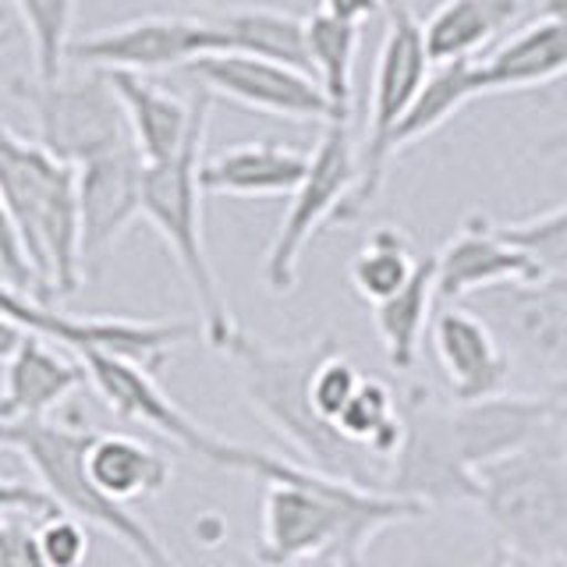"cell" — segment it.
Instances as JSON below:
<instances>
[{
    "label": "cell",
    "instance_id": "obj_10",
    "mask_svg": "<svg viewBox=\"0 0 567 567\" xmlns=\"http://www.w3.org/2000/svg\"><path fill=\"white\" fill-rule=\"evenodd\" d=\"M401 422L404 440L386 465L383 493L422 504L425 511L443 504H475L478 472L461 443L454 404H443L425 386H412L401 401Z\"/></svg>",
    "mask_w": 567,
    "mask_h": 567
},
{
    "label": "cell",
    "instance_id": "obj_15",
    "mask_svg": "<svg viewBox=\"0 0 567 567\" xmlns=\"http://www.w3.org/2000/svg\"><path fill=\"white\" fill-rule=\"evenodd\" d=\"M188 75L209 96H224L245 111L288 121H330L323 89L306 71L248 58V53H213V58L188 64Z\"/></svg>",
    "mask_w": 567,
    "mask_h": 567
},
{
    "label": "cell",
    "instance_id": "obj_37",
    "mask_svg": "<svg viewBox=\"0 0 567 567\" xmlns=\"http://www.w3.org/2000/svg\"><path fill=\"white\" fill-rule=\"evenodd\" d=\"M319 11H327L337 22L362 29L372 18H380L386 11V0H319Z\"/></svg>",
    "mask_w": 567,
    "mask_h": 567
},
{
    "label": "cell",
    "instance_id": "obj_7",
    "mask_svg": "<svg viewBox=\"0 0 567 567\" xmlns=\"http://www.w3.org/2000/svg\"><path fill=\"white\" fill-rule=\"evenodd\" d=\"M383 18H386V32L377 53V64H372L369 121H365V138L359 142V188H354L337 224H354L380 195L386 167L394 159V135L433 71L422 22L415 18L412 4L408 0H386Z\"/></svg>",
    "mask_w": 567,
    "mask_h": 567
},
{
    "label": "cell",
    "instance_id": "obj_41",
    "mask_svg": "<svg viewBox=\"0 0 567 567\" xmlns=\"http://www.w3.org/2000/svg\"><path fill=\"white\" fill-rule=\"evenodd\" d=\"M549 401H554V398H549ZM554 415H557V422L567 430V401H554Z\"/></svg>",
    "mask_w": 567,
    "mask_h": 567
},
{
    "label": "cell",
    "instance_id": "obj_43",
    "mask_svg": "<svg viewBox=\"0 0 567 567\" xmlns=\"http://www.w3.org/2000/svg\"><path fill=\"white\" fill-rule=\"evenodd\" d=\"M235 567H266V564H259L256 557H241V560H238Z\"/></svg>",
    "mask_w": 567,
    "mask_h": 567
},
{
    "label": "cell",
    "instance_id": "obj_30",
    "mask_svg": "<svg viewBox=\"0 0 567 567\" xmlns=\"http://www.w3.org/2000/svg\"><path fill=\"white\" fill-rule=\"evenodd\" d=\"M29 29L35 79L53 82L64 75V61L71 53V25H75V0H11Z\"/></svg>",
    "mask_w": 567,
    "mask_h": 567
},
{
    "label": "cell",
    "instance_id": "obj_21",
    "mask_svg": "<svg viewBox=\"0 0 567 567\" xmlns=\"http://www.w3.org/2000/svg\"><path fill=\"white\" fill-rule=\"evenodd\" d=\"M106 79L124 106L132 142L146 164H164L185 150L195 117H199V89L192 93V100H182L153 85L146 75H135V71H106Z\"/></svg>",
    "mask_w": 567,
    "mask_h": 567
},
{
    "label": "cell",
    "instance_id": "obj_32",
    "mask_svg": "<svg viewBox=\"0 0 567 567\" xmlns=\"http://www.w3.org/2000/svg\"><path fill=\"white\" fill-rule=\"evenodd\" d=\"M362 380H365V372L354 365L341 348H333L312 372V408L319 412V419H327L337 430V419H341L348 401L359 394Z\"/></svg>",
    "mask_w": 567,
    "mask_h": 567
},
{
    "label": "cell",
    "instance_id": "obj_3",
    "mask_svg": "<svg viewBox=\"0 0 567 567\" xmlns=\"http://www.w3.org/2000/svg\"><path fill=\"white\" fill-rule=\"evenodd\" d=\"M0 192L35 277V298H71L85 280L79 235V174L0 121Z\"/></svg>",
    "mask_w": 567,
    "mask_h": 567
},
{
    "label": "cell",
    "instance_id": "obj_35",
    "mask_svg": "<svg viewBox=\"0 0 567 567\" xmlns=\"http://www.w3.org/2000/svg\"><path fill=\"white\" fill-rule=\"evenodd\" d=\"M0 277H4L8 284H14V288L35 295L32 266H29V256L22 248V238H18V227L11 220V209L4 203V192H0Z\"/></svg>",
    "mask_w": 567,
    "mask_h": 567
},
{
    "label": "cell",
    "instance_id": "obj_27",
    "mask_svg": "<svg viewBox=\"0 0 567 567\" xmlns=\"http://www.w3.org/2000/svg\"><path fill=\"white\" fill-rule=\"evenodd\" d=\"M312 75L330 103V121H351L354 111V58L362 47V29L337 22L327 11L306 14Z\"/></svg>",
    "mask_w": 567,
    "mask_h": 567
},
{
    "label": "cell",
    "instance_id": "obj_22",
    "mask_svg": "<svg viewBox=\"0 0 567 567\" xmlns=\"http://www.w3.org/2000/svg\"><path fill=\"white\" fill-rule=\"evenodd\" d=\"M309 171V153L280 146V142H245L203 156L199 185L206 195H235V199H266L291 195Z\"/></svg>",
    "mask_w": 567,
    "mask_h": 567
},
{
    "label": "cell",
    "instance_id": "obj_11",
    "mask_svg": "<svg viewBox=\"0 0 567 567\" xmlns=\"http://www.w3.org/2000/svg\"><path fill=\"white\" fill-rule=\"evenodd\" d=\"M354 188H359V142L351 138V121H327L316 150L309 153V171L291 192L284 220L266 248V291L291 295L298 288V262L306 256L309 241L323 227L341 220Z\"/></svg>",
    "mask_w": 567,
    "mask_h": 567
},
{
    "label": "cell",
    "instance_id": "obj_13",
    "mask_svg": "<svg viewBox=\"0 0 567 567\" xmlns=\"http://www.w3.org/2000/svg\"><path fill=\"white\" fill-rule=\"evenodd\" d=\"M465 306L486 319L511 369L546 380V390L567 380V274L501 284L472 295Z\"/></svg>",
    "mask_w": 567,
    "mask_h": 567
},
{
    "label": "cell",
    "instance_id": "obj_34",
    "mask_svg": "<svg viewBox=\"0 0 567 567\" xmlns=\"http://www.w3.org/2000/svg\"><path fill=\"white\" fill-rule=\"evenodd\" d=\"M0 567H50L40 549V514H0Z\"/></svg>",
    "mask_w": 567,
    "mask_h": 567
},
{
    "label": "cell",
    "instance_id": "obj_18",
    "mask_svg": "<svg viewBox=\"0 0 567 567\" xmlns=\"http://www.w3.org/2000/svg\"><path fill=\"white\" fill-rule=\"evenodd\" d=\"M567 75V0H543L489 58L475 61V93L539 89Z\"/></svg>",
    "mask_w": 567,
    "mask_h": 567
},
{
    "label": "cell",
    "instance_id": "obj_17",
    "mask_svg": "<svg viewBox=\"0 0 567 567\" xmlns=\"http://www.w3.org/2000/svg\"><path fill=\"white\" fill-rule=\"evenodd\" d=\"M433 359L454 404L501 398L511 380V359L483 316L468 306H443L430 323Z\"/></svg>",
    "mask_w": 567,
    "mask_h": 567
},
{
    "label": "cell",
    "instance_id": "obj_33",
    "mask_svg": "<svg viewBox=\"0 0 567 567\" xmlns=\"http://www.w3.org/2000/svg\"><path fill=\"white\" fill-rule=\"evenodd\" d=\"M40 549L50 567H85L89 557V525L53 511L40 518Z\"/></svg>",
    "mask_w": 567,
    "mask_h": 567
},
{
    "label": "cell",
    "instance_id": "obj_26",
    "mask_svg": "<svg viewBox=\"0 0 567 567\" xmlns=\"http://www.w3.org/2000/svg\"><path fill=\"white\" fill-rule=\"evenodd\" d=\"M217 25L227 40V53H248V58H262L312 75L306 18L277 8H238L217 18Z\"/></svg>",
    "mask_w": 567,
    "mask_h": 567
},
{
    "label": "cell",
    "instance_id": "obj_20",
    "mask_svg": "<svg viewBox=\"0 0 567 567\" xmlns=\"http://www.w3.org/2000/svg\"><path fill=\"white\" fill-rule=\"evenodd\" d=\"M89 383L82 359L53 351L50 341L25 337V344L14 351V359L4 365V383H0V419L11 425L43 422Z\"/></svg>",
    "mask_w": 567,
    "mask_h": 567
},
{
    "label": "cell",
    "instance_id": "obj_38",
    "mask_svg": "<svg viewBox=\"0 0 567 567\" xmlns=\"http://www.w3.org/2000/svg\"><path fill=\"white\" fill-rule=\"evenodd\" d=\"M478 567H567V557H522V554H507V549L493 546L486 564H478Z\"/></svg>",
    "mask_w": 567,
    "mask_h": 567
},
{
    "label": "cell",
    "instance_id": "obj_40",
    "mask_svg": "<svg viewBox=\"0 0 567 567\" xmlns=\"http://www.w3.org/2000/svg\"><path fill=\"white\" fill-rule=\"evenodd\" d=\"M539 156H567V128L554 132V135H546L539 142Z\"/></svg>",
    "mask_w": 567,
    "mask_h": 567
},
{
    "label": "cell",
    "instance_id": "obj_16",
    "mask_svg": "<svg viewBox=\"0 0 567 567\" xmlns=\"http://www.w3.org/2000/svg\"><path fill=\"white\" fill-rule=\"evenodd\" d=\"M79 174V235L82 270L96 274L111 259L121 235L142 217V177L146 159L135 146L103 153L75 167Z\"/></svg>",
    "mask_w": 567,
    "mask_h": 567
},
{
    "label": "cell",
    "instance_id": "obj_25",
    "mask_svg": "<svg viewBox=\"0 0 567 567\" xmlns=\"http://www.w3.org/2000/svg\"><path fill=\"white\" fill-rule=\"evenodd\" d=\"M436 312V256H422L419 270L398 295H390L380 306H372V327L380 333V344L390 369L408 372L419 362L422 337Z\"/></svg>",
    "mask_w": 567,
    "mask_h": 567
},
{
    "label": "cell",
    "instance_id": "obj_1",
    "mask_svg": "<svg viewBox=\"0 0 567 567\" xmlns=\"http://www.w3.org/2000/svg\"><path fill=\"white\" fill-rule=\"evenodd\" d=\"M256 560L266 567H369V543L398 522L425 518L422 504L323 475L266 454Z\"/></svg>",
    "mask_w": 567,
    "mask_h": 567
},
{
    "label": "cell",
    "instance_id": "obj_4",
    "mask_svg": "<svg viewBox=\"0 0 567 567\" xmlns=\"http://www.w3.org/2000/svg\"><path fill=\"white\" fill-rule=\"evenodd\" d=\"M209 106H213V96L206 89H199V117H195V128L185 142V150L164 159V164H146V177H142V217L156 227V235L171 248L177 270L188 280L195 306H199L203 341L209 348L224 351L230 337H235L238 323L227 309L220 277L209 262L206 235H203V195L206 192L199 185V167H203V146H206V128H209Z\"/></svg>",
    "mask_w": 567,
    "mask_h": 567
},
{
    "label": "cell",
    "instance_id": "obj_29",
    "mask_svg": "<svg viewBox=\"0 0 567 567\" xmlns=\"http://www.w3.org/2000/svg\"><path fill=\"white\" fill-rule=\"evenodd\" d=\"M419 259L412 241L398 227H377L369 235V241L354 252L348 266V280L359 298H365L369 306H380L390 295H398L412 274L419 270Z\"/></svg>",
    "mask_w": 567,
    "mask_h": 567
},
{
    "label": "cell",
    "instance_id": "obj_19",
    "mask_svg": "<svg viewBox=\"0 0 567 567\" xmlns=\"http://www.w3.org/2000/svg\"><path fill=\"white\" fill-rule=\"evenodd\" d=\"M514 280H539L536 266L511 241H504L496 224L472 213L436 252V309L465 306L472 295Z\"/></svg>",
    "mask_w": 567,
    "mask_h": 567
},
{
    "label": "cell",
    "instance_id": "obj_9",
    "mask_svg": "<svg viewBox=\"0 0 567 567\" xmlns=\"http://www.w3.org/2000/svg\"><path fill=\"white\" fill-rule=\"evenodd\" d=\"M11 93L32 106L35 142L68 167H82L103 153L135 146L128 117L106 71H64L61 79H14Z\"/></svg>",
    "mask_w": 567,
    "mask_h": 567
},
{
    "label": "cell",
    "instance_id": "obj_12",
    "mask_svg": "<svg viewBox=\"0 0 567 567\" xmlns=\"http://www.w3.org/2000/svg\"><path fill=\"white\" fill-rule=\"evenodd\" d=\"M79 359L89 372V383L96 386V394L106 401V408H111L117 419L146 425V430L159 433L164 440H171L174 447L206 461V465L259 478L266 451L245 447V443H230L213 430H206V425H199L182 404H174L164 394V386L156 383V372L142 369L128 359H117V354H103V351H89V354H79Z\"/></svg>",
    "mask_w": 567,
    "mask_h": 567
},
{
    "label": "cell",
    "instance_id": "obj_14",
    "mask_svg": "<svg viewBox=\"0 0 567 567\" xmlns=\"http://www.w3.org/2000/svg\"><path fill=\"white\" fill-rule=\"evenodd\" d=\"M213 53H227V40L217 22L177 14H146L71 43L68 58L96 71H135V75H146V71L164 68H188L203 58H213Z\"/></svg>",
    "mask_w": 567,
    "mask_h": 567
},
{
    "label": "cell",
    "instance_id": "obj_2",
    "mask_svg": "<svg viewBox=\"0 0 567 567\" xmlns=\"http://www.w3.org/2000/svg\"><path fill=\"white\" fill-rule=\"evenodd\" d=\"M333 348V337H319V341L295 348H277L238 327L224 354L238 365L241 390L248 404H252V412L277 436L288 440L295 461L323 475L344 478V483L383 493V461L354 447L327 419H319V412L312 408V372Z\"/></svg>",
    "mask_w": 567,
    "mask_h": 567
},
{
    "label": "cell",
    "instance_id": "obj_36",
    "mask_svg": "<svg viewBox=\"0 0 567 567\" xmlns=\"http://www.w3.org/2000/svg\"><path fill=\"white\" fill-rule=\"evenodd\" d=\"M4 511H25V514H47L58 511V504L50 501V493L43 486L22 483V478H0V514Z\"/></svg>",
    "mask_w": 567,
    "mask_h": 567
},
{
    "label": "cell",
    "instance_id": "obj_28",
    "mask_svg": "<svg viewBox=\"0 0 567 567\" xmlns=\"http://www.w3.org/2000/svg\"><path fill=\"white\" fill-rule=\"evenodd\" d=\"M478 100L475 93V61H451L436 64L430 71V79L419 89V96L412 103V111L404 114L401 128L394 135V156L404 153L408 146H415L430 132L443 128L461 106Z\"/></svg>",
    "mask_w": 567,
    "mask_h": 567
},
{
    "label": "cell",
    "instance_id": "obj_8",
    "mask_svg": "<svg viewBox=\"0 0 567 567\" xmlns=\"http://www.w3.org/2000/svg\"><path fill=\"white\" fill-rule=\"evenodd\" d=\"M0 316L22 327L29 337H40L75 354L103 351L128 359L150 372H159L177 348L199 341L203 327L192 319H128V316H71L58 306H47L35 295L14 288L0 277Z\"/></svg>",
    "mask_w": 567,
    "mask_h": 567
},
{
    "label": "cell",
    "instance_id": "obj_39",
    "mask_svg": "<svg viewBox=\"0 0 567 567\" xmlns=\"http://www.w3.org/2000/svg\"><path fill=\"white\" fill-rule=\"evenodd\" d=\"M25 330L22 327H14L11 319H4L0 316V365H8L11 359H14V351L25 344Z\"/></svg>",
    "mask_w": 567,
    "mask_h": 567
},
{
    "label": "cell",
    "instance_id": "obj_23",
    "mask_svg": "<svg viewBox=\"0 0 567 567\" xmlns=\"http://www.w3.org/2000/svg\"><path fill=\"white\" fill-rule=\"evenodd\" d=\"M522 0H443V4L422 22L430 61H478L493 40L518 22Z\"/></svg>",
    "mask_w": 567,
    "mask_h": 567
},
{
    "label": "cell",
    "instance_id": "obj_42",
    "mask_svg": "<svg viewBox=\"0 0 567 567\" xmlns=\"http://www.w3.org/2000/svg\"><path fill=\"white\" fill-rule=\"evenodd\" d=\"M8 43H11V29H8L4 18H0V50H4Z\"/></svg>",
    "mask_w": 567,
    "mask_h": 567
},
{
    "label": "cell",
    "instance_id": "obj_24",
    "mask_svg": "<svg viewBox=\"0 0 567 567\" xmlns=\"http://www.w3.org/2000/svg\"><path fill=\"white\" fill-rule=\"evenodd\" d=\"M85 475L93 478L96 489H103L111 501H146V496L164 493L171 483V461L153 451L150 443L121 433L96 430L85 447Z\"/></svg>",
    "mask_w": 567,
    "mask_h": 567
},
{
    "label": "cell",
    "instance_id": "obj_5",
    "mask_svg": "<svg viewBox=\"0 0 567 567\" xmlns=\"http://www.w3.org/2000/svg\"><path fill=\"white\" fill-rule=\"evenodd\" d=\"M493 543L522 557H567V430L478 472V501Z\"/></svg>",
    "mask_w": 567,
    "mask_h": 567
},
{
    "label": "cell",
    "instance_id": "obj_6",
    "mask_svg": "<svg viewBox=\"0 0 567 567\" xmlns=\"http://www.w3.org/2000/svg\"><path fill=\"white\" fill-rule=\"evenodd\" d=\"M93 425H85L79 415L71 419H43L18 425V454L25 457L35 483H40L58 511L79 518L82 525H93L106 536H114L142 567H182L171 549L159 543L156 532L135 518V514L111 501L103 489H96L93 478L85 475V447L93 440Z\"/></svg>",
    "mask_w": 567,
    "mask_h": 567
},
{
    "label": "cell",
    "instance_id": "obj_31",
    "mask_svg": "<svg viewBox=\"0 0 567 567\" xmlns=\"http://www.w3.org/2000/svg\"><path fill=\"white\" fill-rule=\"evenodd\" d=\"M496 230L518 252L536 266L539 277H564L567 274V203L557 209L536 213V217L496 224Z\"/></svg>",
    "mask_w": 567,
    "mask_h": 567
}]
</instances>
